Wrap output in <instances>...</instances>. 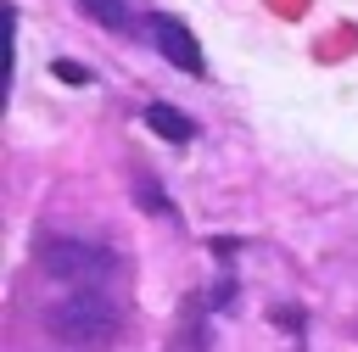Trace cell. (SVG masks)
Here are the masks:
<instances>
[{"label": "cell", "instance_id": "4", "mask_svg": "<svg viewBox=\"0 0 358 352\" xmlns=\"http://www.w3.org/2000/svg\"><path fill=\"white\" fill-rule=\"evenodd\" d=\"M145 129H157V134H162V140H173V145L196 134V129H190V117H179V112H173V106H162V101H157V106H145Z\"/></svg>", "mask_w": 358, "mask_h": 352}, {"label": "cell", "instance_id": "1", "mask_svg": "<svg viewBox=\"0 0 358 352\" xmlns=\"http://www.w3.org/2000/svg\"><path fill=\"white\" fill-rule=\"evenodd\" d=\"M45 324L62 346L73 352H101L117 330H123V313L117 302L106 296V285H90V291H62L50 307H45Z\"/></svg>", "mask_w": 358, "mask_h": 352}, {"label": "cell", "instance_id": "3", "mask_svg": "<svg viewBox=\"0 0 358 352\" xmlns=\"http://www.w3.org/2000/svg\"><path fill=\"white\" fill-rule=\"evenodd\" d=\"M145 34H151V45L179 67V73H190V78H201L207 73V56H201V45H196V34L179 22V17H145Z\"/></svg>", "mask_w": 358, "mask_h": 352}, {"label": "cell", "instance_id": "5", "mask_svg": "<svg viewBox=\"0 0 358 352\" xmlns=\"http://www.w3.org/2000/svg\"><path fill=\"white\" fill-rule=\"evenodd\" d=\"M84 11H90V22H101V28H129L134 22V11H129V0H78Z\"/></svg>", "mask_w": 358, "mask_h": 352}, {"label": "cell", "instance_id": "2", "mask_svg": "<svg viewBox=\"0 0 358 352\" xmlns=\"http://www.w3.org/2000/svg\"><path fill=\"white\" fill-rule=\"evenodd\" d=\"M39 268L67 291H90V285H106L117 274V251L101 246V240H78V235H45Z\"/></svg>", "mask_w": 358, "mask_h": 352}, {"label": "cell", "instance_id": "6", "mask_svg": "<svg viewBox=\"0 0 358 352\" xmlns=\"http://www.w3.org/2000/svg\"><path fill=\"white\" fill-rule=\"evenodd\" d=\"M56 73H62L67 84H84V67H73V61H56Z\"/></svg>", "mask_w": 358, "mask_h": 352}]
</instances>
